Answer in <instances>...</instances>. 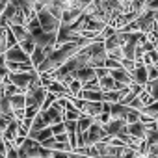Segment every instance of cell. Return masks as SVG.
Returning a JSON list of instances; mask_svg holds the SVG:
<instances>
[{"instance_id": "cell-1", "label": "cell", "mask_w": 158, "mask_h": 158, "mask_svg": "<svg viewBox=\"0 0 158 158\" xmlns=\"http://www.w3.org/2000/svg\"><path fill=\"white\" fill-rule=\"evenodd\" d=\"M37 21L41 24V30L45 34H58L60 26H61V21H58L47 8H43L39 13H37Z\"/></svg>"}, {"instance_id": "cell-2", "label": "cell", "mask_w": 158, "mask_h": 158, "mask_svg": "<svg viewBox=\"0 0 158 158\" xmlns=\"http://www.w3.org/2000/svg\"><path fill=\"white\" fill-rule=\"evenodd\" d=\"M35 76H37V71H34V73H11L8 80H10V84H13L23 95H26V89H28L30 82L34 80Z\"/></svg>"}, {"instance_id": "cell-3", "label": "cell", "mask_w": 158, "mask_h": 158, "mask_svg": "<svg viewBox=\"0 0 158 158\" xmlns=\"http://www.w3.org/2000/svg\"><path fill=\"white\" fill-rule=\"evenodd\" d=\"M108 136H106V132H104V127L102 125H99L97 121L91 125V128L84 134V141H86V147H95L97 143H101V141H104Z\"/></svg>"}, {"instance_id": "cell-4", "label": "cell", "mask_w": 158, "mask_h": 158, "mask_svg": "<svg viewBox=\"0 0 158 158\" xmlns=\"http://www.w3.org/2000/svg\"><path fill=\"white\" fill-rule=\"evenodd\" d=\"M74 80L80 82L82 88L88 86V84H91V82H97L95 69H91V67H82V69H78V71L74 73Z\"/></svg>"}, {"instance_id": "cell-5", "label": "cell", "mask_w": 158, "mask_h": 158, "mask_svg": "<svg viewBox=\"0 0 158 158\" xmlns=\"http://www.w3.org/2000/svg\"><path fill=\"white\" fill-rule=\"evenodd\" d=\"M110 76L115 80V84L121 86V88H130V86L134 84L130 73H127L123 67H119V69H115V71H110Z\"/></svg>"}, {"instance_id": "cell-6", "label": "cell", "mask_w": 158, "mask_h": 158, "mask_svg": "<svg viewBox=\"0 0 158 158\" xmlns=\"http://www.w3.org/2000/svg\"><path fill=\"white\" fill-rule=\"evenodd\" d=\"M130 76H132V82H134L136 86H141V88H145V86L149 84V78H147V67H145L143 63L136 65V69L130 73Z\"/></svg>"}, {"instance_id": "cell-7", "label": "cell", "mask_w": 158, "mask_h": 158, "mask_svg": "<svg viewBox=\"0 0 158 158\" xmlns=\"http://www.w3.org/2000/svg\"><path fill=\"white\" fill-rule=\"evenodd\" d=\"M4 58H6V61H13V63H28V61H30V58L21 50L19 45L13 47V48H10V50L4 54Z\"/></svg>"}, {"instance_id": "cell-8", "label": "cell", "mask_w": 158, "mask_h": 158, "mask_svg": "<svg viewBox=\"0 0 158 158\" xmlns=\"http://www.w3.org/2000/svg\"><path fill=\"white\" fill-rule=\"evenodd\" d=\"M127 128V123L123 121V119H112L108 125H104V132H106V136L108 138H115L121 130H125Z\"/></svg>"}, {"instance_id": "cell-9", "label": "cell", "mask_w": 158, "mask_h": 158, "mask_svg": "<svg viewBox=\"0 0 158 158\" xmlns=\"http://www.w3.org/2000/svg\"><path fill=\"white\" fill-rule=\"evenodd\" d=\"M50 127H52V123H50V119L47 117V114H45V112H39V114H37V117H35V119H34V123H32L30 132L43 130V128H50Z\"/></svg>"}, {"instance_id": "cell-10", "label": "cell", "mask_w": 158, "mask_h": 158, "mask_svg": "<svg viewBox=\"0 0 158 158\" xmlns=\"http://www.w3.org/2000/svg\"><path fill=\"white\" fill-rule=\"evenodd\" d=\"M45 114H47V117L50 119L52 125H60V123H63V114H65V112H63L61 108H58L56 104H52Z\"/></svg>"}, {"instance_id": "cell-11", "label": "cell", "mask_w": 158, "mask_h": 158, "mask_svg": "<svg viewBox=\"0 0 158 158\" xmlns=\"http://www.w3.org/2000/svg\"><path fill=\"white\" fill-rule=\"evenodd\" d=\"M95 123V119L93 117H89V115H80V119L76 121V134H86L89 128H91V125Z\"/></svg>"}, {"instance_id": "cell-12", "label": "cell", "mask_w": 158, "mask_h": 158, "mask_svg": "<svg viewBox=\"0 0 158 158\" xmlns=\"http://www.w3.org/2000/svg\"><path fill=\"white\" fill-rule=\"evenodd\" d=\"M50 56V52H47V50H43V48H39V47H35V50H34V54L30 56V61H32V65H34V69L37 71V67L47 60Z\"/></svg>"}, {"instance_id": "cell-13", "label": "cell", "mask_w": 158, "mask_h": 158, "mask_svg": "<svg viewBox=\"0 0 158 158\" xmlns=\"http://www.w3.org/2000/svg\"><path fill=\"white\" fill-rule=\"evenodd\" d=\"M28 138L34 139V141H37V143H43V141H47V139H50V138H54V136H52V128H43V130L30 132Z\"/></svg>"}, {"instance_id": "cell-14", "label": "cell", "mask_w": 158, "mask_h": 158, "mask_svg": "<svg viewBox=\"0 0 158 158\" xmlns=\"http://www.w3.org/2000/svg\"><path fill=\"white\" fill-rule=\"evenodd\" d=\"M10 102H11L13 112H24V110H26V97H24L23 93H19V95L11 97V99H10Z\"/></svg>"}, {"instance_id": "cell-15", "label": "cell", "mask_w": 158, "mask_h": 158, "mask_svg": "<svg viewBox=\"0 0 158 158\" xmlns=\"http://www.w3.org/2000/svg\"><path fill=\"white\" fill-rule=\"evenodd\" d=\"M0 115L8 117V119H13V108H11L10 99H6V97H0Z\"/></svg>"}, {"instance_id": "cell-16", "label": "cell", "mask_w": 158, "mask_h": 158, "mask_svg": "<svg viewBox=\"0 0 158 158\" xmlns=\"http://www.w3.org/2000/svg\"><path fill=\"white\" fill-rule=\"evenodd\" d=\"M127 112H128V106H123V104H114V106L110 108V115H112V119H123V121H125Z\"/></svg>"}, {"instance_id": "cell-17", "label": "cell", "mask_w": 158, "mask_h": 158, "mask_svg": "<svg viewBox=\"0 0 158 158\" xmlns=\"http://www.w3.org/2000/svg\"><path fill=\"white\" fill-rule=\"evenodd\" d=\"M10 30L13 32V35H15L17 43H23L24 39H28V37H30V34H28L26 26H10Z\"/></svg>"}, {"instance_id": "cell-18", "label": "cell", "mask_w": 158, "mask_h": 158, "mask_svg": "<svg viewBox=\"0 0 158 158\" xmlns=\"http://www.w3.org/2000/svg\"><path fill=\"white\" fill-rule=\"evenodd\" d=\"M19 47H21V50L30 58V56L34 54V50H35V39L30 35V37H28V39H24L23 43H19Z\"/></svg>"}, {"instance_id": "cell-19", "label": "cell", "mask_w": 158, "mask_h": 158, "mask_svg": "<svg viewBox=\"0 0 158 158\" xmlns=\"http://www.w3.org/2000/svg\"><path fill=\"white\" fill-rule=\"evenodd\" d=\"M99 88L102 93H108V91H114L115 89V80L112 76H106V78H101L99 80Z\"/></svg>"}, {"instance_id": "cell-20", "label": "cell", "mask_w": 158, "mask_h": 158, "mask_svg": "<svg viewBox=\"0 0 158 158\" xmlns=\"http://www.w3.org/2000/svg\"><path fill=\"white\" fill-rule=\"evenodd\" d=\"M141 114H143V115H147L149 119L156 121V119H158V101H154V102H152L151 106L143 108V110H141Z\"/></svg>"}, {"instance_id": "cell-21", "label": "cell", "mask_w": 158, "mask_h": 158, "mask_svg": "<svg viewBox=\"0 0 158 158\" xmlns=\"http://www.w3.org/2000/svg\"><path fill=\"white\" fill-rule=\"evenodd\" d=\"M145 143H147V147L158 145V128H156V127L151 128V130L147 132V136H145Z\"/></svg>"}, {"instance_id": "cell-22", "label": "cell", "mask_w": 158, "mask_h": 158, "mask_svg": "<svg viewBox=\"0 0 158 158\" xmlns=\"http://www.w3.org/2000/svg\"><path fill=\"white\" fill-rule=\"evenodd\" d=\"M121 47V43H119V37H117V34L115 35H112L110 39H106L104 41V50L106 52H110V50H115V48H119Z\"/></svg>"}, {"instance_id": "cell-23", "label": "cell", "mask_w": 158, "mask_h": 158, "mask_svg": "<svg viewBox=\"0 0 158 158\" xmlns=\"http://www.w3.org/2000/svg\"><path fill=\"white\" fill-rule=\"evenodd\" d=\"M139 114H141V112L128 108V112H127V117H125V123H127V125H136V123H139Z\"/></svg>"}, {"instance_id": "cell-24", "label": "cell", "mask_w": 158, "mask_h": 158, "mask_svg": "<svg viewBox=\"0 0 158 158\" xmlns=\"http://www.w3.org/2000/svg\"><path fill=\"white\" fill-rule=\"evenodd\" d=\"M6 30L8 28H0V56H4L8 52V41H6Z\"/></svg>"}, {"instance_id": "cell-25", "label": "cell", "mask_w": 158, "mask_h": 158, "mask_svg": "<svg viewBox=\"0 0 158 158\" xmlns=\"http://www.w3.org/2000/svg\"><path fill=\"white\" fill-rule=\"evenodd\" d=\"M80 112H78V110H69V112H65L63 114V121H78V119H80Z\"/></svg>"}, {"instance_id": "cell-26", "label": "cell", "mask_w": 158, "mask_h": 158, "mask_svg": "<svg viewBox=\"0 0 158 158\" xmlns=\"http://www.w3.org/2000/svg\"><path fill=\"white\" fill-rule=\"evenodd\" d=\"M119 67H121V61L112 60V58H106V61H104V69H108V71H115V69H119Z\"/></svg>"}, {"instance_id": "cell-27", "label": "cell", "mask_w": 158, "mask_h": 158, "mask_svg": "<svg viewBox=\"0 0 158 158\" xmlns=\"http://www.w3.org/2000/svg\"><path fill=\"white\" fill-rule=\"evenodd\" d=\"M139 101H141V104H143V108H147V106H151V104L154 102V99H152V97H151V95H149V93H147L145 89H143V93L139 95Z\"/></svg>"}, {"instance_id": "cell-28", "label": "cell", "mask_w": 158, "mask_h": 158, "mask_svg": "<svg viewBox=\"0 0 158 158\" xmlns=\"http://www.w3.org/2000/svg\"><path fill=\"white\" fill-rule=\"evenodd\" d=\"M50 128H52V136H54V138H56V136H61V134H67V130H65V123L52 125Z\"/></svg>"}, {"instance_id": "cell-29", "label": "cell", "mask_w": 158, "mask_h": 158, "mask_svg": "<svg viewBox=\"0 0 158 158\" xmlns=\"http://www.w3.org/2000/svg\"><path fill=\"white\" fill-rule=\"evenodd\" d=\"M147 78H149V82L158 80V71H156L154 65H147Z\"/></svg>"}, {"instance_id": "cell-30", "label": "cell", "mask_w": 158, "mask_h": 158, "mask_svg": "<svg viewBox=\"0 0 158 158\" xmlns=\"http://www.w3.org/2000/svg\"><path fill=\"white\" fill-rule=\"evenodd\" d=\"M11 121H13V119H8V117H2V115H0V134H4V132H6V128L10 127Z\"/></svg>"}, {"instance_id": "cell-31", "label": "cell", "mask_w": 158, "mask_h": 158, "mask_svg": "<svg viewBox=\"0 0 158 158\" xmlns=\"http://www.w3.org/2000/svg\"><path fill=\"white\" fill-rule=\"evenodd\" d=\"M67 134H76V121H63Z\"/></svg>"}, {"instance_id": "cell-32", "label": "cell", "mask_w": 158, "mask_h": 158, "mask_svg": "<svg viewBox=\"0 0 158 158\" xmlns=\"http://www.w3.org/2000/svg\"><path fill=\"white\" fill-rule=\"evenodd\" d=\"M8 147V152H6V158H19V151L13 147V145H6Z\"/></svg>"}, {"instance_id": "cell-33", "label": "cell", "mask_w": 158, "mask_h": 158, "mask_svg": "<svg viewBox=\"0 0 158 158\" xmlns=\"http://www.w3.org/2000/svg\"><path fill=\"white\" fill-rule=\"evenodd\" d=\"M50 158H71V152H65V151H52Z\"/></svg>"}, {"instance_id": "cell-34", "label": "cell", "mask_w": 158, "mask_h": 158, "mask_svg": "<svg viewBox=\"0 0 158 158\" xmlns=\"http://www.w3.org/2000/svg\"><path fill=\"white\" fill-rule=\"evenodd\" d=\"M6 6H8V2H0V15L4 13V10H6Z\"/></svg>"}, {"instance_id": "cell-35", "label": "cell", "mask_w": 158, "mask_h": 158, "mask_svg": "<svg viewBox=\"0 0 158 158\" xmlns=\"http://www.w3.org/2000/svg\"><path fill=\"white\" fill-rule=\"evenodd\" d=\"M2 65H6V58H4V56H0V67H2Z\"/></svg>"}, {"instance_id": "cell-36", "label": "cell", "mask_w": 158, "mask_h": 158, "mask_svg": "<svg viewBox=\"0 0 158 158\" xmlns=\"http://www.w3.org/2000/svg\"><path fill=\"white\" fill-rule=\"evenodd\" d=\"M154 50H156V52H158V39H156V41H154Z\"/></svg>"}, {"instance_id": "cell-37", "label": "cell", "mask_w": 158, "mask_h": 158, "mask_svg": "<svg viewBox=\"0 0 158 158\" xmlns=\"http://www.w3.org/2000/svg\"><path fill=\"white\" fill-rule=\"evenodd\" d=\"M136 158H147V156H138V154H136Z\"/></svg>"}, {"instance_id": "cell-38", "label": "cell", "mask_w": 158, "mask_h": 158, "mask_svg": "<svg viewBox=\"0 0 158 158\" xmlns=\"http://www.w3.org/2000/svg\"><path fill=\"white\" fill-rule=\"evenodd\" d=\"M0 141H4V138H2V134H0Z\"/></svg>"}, {"instance_id": "cell-39", "label": "cell", "mask_w": 158, "mask_h": 158, "mask_svg": "<svg viewBox=\"0 0 158 158\" xmlns=\"http://www.w3.org/2000/svg\"><path fill=\"white\" fill-rule=\"evenodd\" d=\"M154 67H156V71H158V63H156V65H154Z\"/></svg>"}, {"instance_id": "cell-40", "label": "cell", "mask_w": 158, "mask_h": 158, "mask_svg": "<svg viewBox=\"0 0 158 158\" xmlns=\"http://www.w3.org/2000/svg\"><path fill=\"white\" fill-rule=\"evenodd\" d=\"M156 128H158V119H156Z\"/></svg>"}]
</instances>
